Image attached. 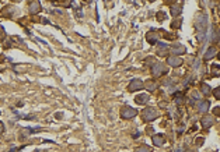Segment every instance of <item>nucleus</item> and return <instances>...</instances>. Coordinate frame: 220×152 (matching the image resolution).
Listing matches in <instances>:
<instances>
[{
  "mask_svg": "<svg viewBox=\"0 0 220 152\" xmlns=\"http://www.w3.org/2000/svg\"><path fill=\"white\" fill-rule=\"evenodd\" d=\"M213 95H215L216 99H220V87H217V88L213 89Z\"/></svg>",
  "mask_w": 220,
  "mask_h": 152,
  "instance_id": "23",
  "label": "nucleus"
},
{
  "mask_svg": "<svg viewBox=\"0 0 220 152\" xmlns=\"http://www.w3.org/2000/svg\"><path fill=\"white\" fill-rule=\"evenodd\" d=\"M196 27H198V39L202 42L205 39V35H206V31H208V16H202L198 18V21H196Z\"/></svg>",
  "mask_w": 220,
  "mask_h": 152,
  "instance_id": "1",
  "label": "nucleus"
},
{
  "mask_svg": "<svg viewBox=\"0 0 220 152\" xmlns=\"http://www.w3.org/2000/svg\"><path fill=\"white\" fill-rule=\"evenodd\" d=\"M157 116H158V113H157V110L154 109V108H147V109H145V112H143V119H145L146 121H153Z\"/></svg>",
  "mask_w": 220,
  "mask_h": 152,
  "instance_id": "4",
  "label": "nucleus"
},
{
  "mask_svg": "<svg viewBox=\"0 0 220 152\" xmlns=\"http://www.w3.org/2000/svg\"><path fill=\"white\" fill-rule=\"evenodd\" d=\"M149 1H154V0H149Z\"/></svg>",
  "mask_w": 220,
  "mask_h": 152,
  "instance_id": "34",
  "label": "nucleus"
},
{
  "mask_svg": "<svg viewBox=\"0 0 220 152\" xmlns=\"http://www.w3.org/2000/svg\"><path fill=\"white\" fill-rule=\"evenodd\" d=\"M185 50H187L185 46H184V45H179V43H175V45L171 47V53H172V54H184Z\"/></svg>",
  "mask_w": 220,
  "mask_h": 152,
  "instance_id": "11",
  "label": "nucleus"
},
{
  "mask_svg": "<svg viewBox=\"0 0 220 152\" xmlns=\"http://www.w3.org/2000/svg\"><path fill=\"white\" fill-rule=\"evenodd\" d=\"M135 152H151V148L147 147V145H142V147L136 148V149H135Z\"/></svg>",
  "mask_w": 220,
  "mask_h": 152,
  "instance_id": "21",
  "label": "nucleus"
},
{
  "mask_svg": "<svg viewBox=\"0 0 220 152\" xmlns=\"http://www.w3.org/2000/svg\"><path fill=\"white\" fill-rule=\"evenodd\" d=\"M175 152H181V149H179V148H178V149H175Z\"/></svg>",
  "mask_w": 220,
  "mask_h": 152,
  "instance_id": "32",
  "label": "nucleus"
},
{
  "mask_svg": "<svg viewBox=\"0 0 220 152\" xmlns=\"http://www.w3.org/2000/svg\"><path fill=\"white\" fill-rule=\"evenodd\" d=\"M149 95H146V94H142V95H138L136 98H135V102L138 103V105H145V103H147L149 102Z\"/></svg>",
  "mask_w": 220,
  "mask_h": 152,
  "instance_id": "13",
  "label": "nucleus"
},
{
  "mask_svg": "<svg viewBox=\"0 0 220 152\" xmlns=\"http://www.w3.org/2000/svg\"><path fill=\"white\" fill-rule=\"evenodd\" d=\"M3 133H4V124L0 121V134H3Z\"/></svg>",
  "mask_w": 220,
  "mask_h": 152,
  "instance_id": "27",
  "label": "nucleus"
},
{
  "mask_svg": "<svg viewBox=\"0 0 220 152\" xmlns=\"http://www.w3.org/2000/svg\"><path fill=\"white\" fill-rule=\"evenodd\" d=\"M182 102H184V96H182V94H181V92H178V94L175 95V103H177V105H181Z\"/></svg>",
  "mask_w": 220,
  "mask_h": 152,
  "instance_id": "22",
  "label": "nucleus"
},
{
  "mask_svg": "<svg viewBox=\"0 0 220 152\" xmlns=\"http://www.w3.org/2000/svg\"><path fill=\"white\" fill-rule=\"evenodd\" d=\"M213 123H215V119L212 117V116H203L202 119H200V126L203 127V128H209V127L213 126Z\"/></svg>",
  "mask_w": 220,
  "mask_h": 152,
  "instance_id": "7",
  "label": "nucleus"
},
{
  "mask_svg": "<svg viewBox=\"0 0 220 152\" xmlns=\"http://www.w3.org/2000/svg\"><path fill=\"white\" fill-rule=\"evenodd\" d=\"M14 1H18V0H14Z\"/></svg>",
  "mask_w": 220,
  "mask_h": 152,
  "instance_id": "35",
  "label": "nucleus"
},
{
  "mask_svg": "<svg viewBox=\"0 0 220 152\" xmlns=\"http://www.w3.org/2000/svg\"><path fill=\"white\" fill-rule=\"evenodd\" d=\"M200 91H202V94H205V95H209L210 92H212L210 87L208 84H205V82H202V84H200Z\"/></svg>",
  "mask_w": 220,
  "mask_h": 152,
  "instance_id": "19",
  "label": "nucleus"
},
{
  "mask_svg": "<svg viewBox=\"0 0 220 152\" xmlns=\"http://www.w3.org/2000/svg\"><path fill=\"white\" fill-rule=\"evenodd\" d=\"M164 141H166L164 134H156V136H153V142H154V145H157V147H161L164 144Z\"/></svg>",
  "mask_w": 220,
  "mask_h": 152,
  "instance_id": "14",
  "label": "nucleus"
},
{
  "mask_svg": "<svg viewBox=\"0 0 220 152\" xmlns=\"http://www.w3.org/2000/svg\"><path fill=\"white\" fill-rule=\"evenodd\" d=\"M182 131H184V127L181 126L179 128H178V134H182Z\"/></svg>",
  "mask_w": 220,
  "mask_h": 152,
  "instance_id": "28",
  "label": "nucleus"
},
{
  "mask_svg": "<svg viewBox=\"0 0 220 152\" xmlns=\"http://www.w3.org/2000/svg\"><path fill=\"white\" fill-rule=\"evenodd\" d=\"M151 73L154 77H160V75L167 73V66H164L163 63H154L151 67Z\"/></svg>",
  "mask_w": 220,
  "mask_h": 152,
  "instance_id": "2",
  "label": "nucleus"
},
{
  "mask_svg": "<svg viewBox=\"0 0 220 152\" xmlns=\"http://www.w3.org/2000/svg\"><path fill=\"white\" fill-rule=\"evenodd\" d=\"M217 57H219V59H220V53H219V54H217Z\"/></svg>",
  "mask_w": 220,
  "mask_h": 152,
  "instance_id": "33",
  "label": "nucleus"
},
{
  "mask_svg": "<svg viewBox=\"0 0 220 152\" xmlns=\"http://www.w3.org/2000/svg\"><path fill=\"white\" fill-rule=\"evenodd\" d=\"M213 115L217 116V117H220V106H217V108L213 109Z\"/></svg>",
  "mask_w": 220,
  "mask_h": 152,
  "instance_id": "24",
  "label": "nucleus"
},
{
  "mask_svg": "<svg viewBox=\"0 0 220 152\" xmlns=\"http://www.w3.org/2000/svg\"><path fill=\"white\" fill-rule=\"evenodd\" d=\"M145 88L147 89V91L153 92V91H156L157 85H156V82H154L153 80H149V81H146V82H145Z\"/></svg>",
  "mask_w": 220,
  "mask_h": 152,
  "instance_id": "18",
  "label": "nucleus"
},
{
  "mask_svg": "<svg viewBox=\"0 0 220 152\" xmlns=\"http://www.w3.org/2000/svg\"><path fill=\"white\" fill-rule=\"evenodd\" d=\"M160 106H161V108H164V106H167V103H166V102H161Z\"/></svg>",
  "mask_w": 220,
  "mask_h": 152,
  "instance_id": "30",
  "label": "nucleus"
},
{
  "mask_svg": "<svg viewBox=\"0 0 220 152\" xmlns=\"http://www.w3.org/2000/svg\"><path fill=\"white\" fill-rule=\"evenodd\" d=\"M136 115H138V110L133 109V108H130V106H125V108H122V110H121V117H122V119H132V117H135Z\"/></svg>",
  "mask_w": 220,
  "mask_h": 152,
  "instance_id": "3",
  "label": "nucleus"
},
{
  "mask_svg": "<svg viewBox=\"0 0 220 152\" xmlns=\"http://www.w3.org/2000/svg\"><path fill=\"white\" fill-rule=\"evenodd\" d=\"M174 1H175V0H166V3H168V4H172Z\"/></svg>",
  "mask_w": 220,
  "mask_h": 152,
  "instance_id": "29",
  "label": "nucleus"
},
{
  "mask_svg": "<svg viewBox=\"0 0 220 152\" xmlns=\"http://www.w3.org/2000/svg\"><path fill=\"white\" fill-rule=\"evenodd\" d=\"M210 74H212V77H220V66L219 64H212V66H210Z\"/></svg>",
  "mask_w": 220,
  "mask_h": 152,
  "instance_id": "15",
  "label": "nucleus"
},
{
  "mask_svg": "<svg viewBox=\"0 0 220 152\" xmlns=\"http://www.w3.org/2000/svg\"><path fill=\"white\" fill-rule=\"evenodd\" d=\"M203 142H205L203 138H196V144H198V145H202Z\"/></svg>",
  "mask_w": 220,
  "mask_h": 152,
  "instance_id": "26",
  "label": "nucleus"
},
{
  "mask_svg": "<svg viewBox=\"0 0 220 152\" xmlns=\"http://www.w3.org/2000/svg\"><path fill=\"white\" fill-rule=\"evenodd\" d=\"M187 152H196V151H193V149H188Z\"/></svg>",
  "mask_w": 220,
  "mask_h": 152,
  "instance_id": "31",
  "label": "nucleus"
},
{
  "mask_svg": "<svg viewBox=\"0 0 220 152\" xmlns=\"http://www.w3.org/2000/svg\"><path fill=\"white\" fill-rule=\"evenodd\" d=\"M209 106H210V102L209 100H202V102H199V112H208L209 110Z\"/></svg>",
  "mask_w": 220,
  "mask_h": 152,
  "instance_id": "16",
  "label": "nucleus"
},
{
  "mask_svg": "<svg viewBox=\"0 0 220 152\" xmlns=\"http://www.w3.org/2000/svg\"><path fill=\"white\" fill-rule=\"evenodd\" d=\"M146 39H147V42H149V43L156 45L157 39H158V35H157L154 31H149V32H147V35H146Z\"/></svg>",
  "mask_w": 220,
  "mask_h": 152,
  "instance_id": "12",
  "label": "nucleus"
},
{
  "mask_svg": "<svg viewBox=\"0 0 220 152\" xmlns=\"http://www.w3.org/2000/svg\"><path fill=\"white\" fill-rule=\"evenodd\" d=\"M167 63H168V66H171V67H179V66H182L184 60L181 57H178V56H170V57L167 59Z\"/></svg>",
  "mask_w": 220,
  "mask_h": 152,
  "instance_id": "5",
  "label": "nucleus"
},
{
  "mask_svg": "<svg viewBox=\"0 0 220 152\" xmlns=\"http://www.w3.org/2000/svg\"><path fill=\"white\" fill-rule=\"evenodd\" d=\"M41 11V3H39V0H32L31 3H30V13L31 14H38Z\"/></svg>",
  "mask_w": 220,
  "mask_h": 152,
  "instance_id": "8",
  "label": "nucleus"
},
{
  "mask_svg": "<svg viewBox=\"0 0 220 152\" xmlns=\"http://www.w3.org/2000/svg\"><path fill=\"white\" fill-rule=\"evenodd\" d=\"M219 37H220V34H219V31H217V28H216L215 25H212V28H210V37H209L210 42L212 43L217 42V41H219Z\"/></svg>",
  "mask_w": 220,
  "mask_h": 152,
  "instance_id": "10",
  "label": "nucleus"
},
{
  "mask_svg": "<svg viewBox=\"0 0 220 152\" xmlns=\"http://www.w3.org/2000/svg\"><path fill=\"white\" fill-rule=\"evenodd\" d=\"M145 87V84H143V81L142 80H133L130 84H129V91L130 92H133V91H139V89H142Z\"/></svg>",
  "mask_w": 220,
  "mask_h": 152,
  "instance_id": "6",
  "label": "nucleus"
},
{
  "mask_svg": "<svg viewBox=\"0 0 220 152\" xmlns=\"http://www.w3.org/2000/svg\"><path fill=\"white\" fill-rule=\"evenodd\" d=\"M215 56H216V49H215V47H209V49L206 50V53H205L203 59H205V60H210V59L215 57Z\"/></svg>",
  "mask_w": 220,
  "mask_h": 152,
  "instance_id": "17",
  "label": "nucleus"
},
{
  "mask_svg": "<svg viewBox=\"0 0 220 152\" xmlns=\"http://www.w3.org/2000/svg\"><path fill=\"white\" fill-rule=\"evenodd\" d=\"M167 53H168V43H157V54L167 56Z\"/></svg>",
  "mask_w": 220,
  "mask_h": 152,
  "instance_id": "9",
  "label": "nucleus"
},
{
  "mask_svg": "<svg viewBox=\"0 0 220 152\" xmlns=\"http://www.w3.org/2000/svg\"><path fill=\"white\" fill-rule=\"evenodd\" d=\"M164 17H166V14H164V13H158V14H157V18H158L160 21H163V18H164Z\"/></svg>",
  "mask_w": 220,
  "mask_h": 152,
  "instance_id": "25",
  "label": "nucleus"
},
{
  "mask_svg": "<svg viewBox=\"0 0 220 152\" xmlns=\"http://www.w3.org/2000/svg\"><path fill=\"white\" fill-rule=\"evenodd\" d=\"M171 14L174 17H177V16H179V14H181V6H172L171 7Z\"/></svg>",
  "mask_w": 220,
  "mask_h": 152,
  "instance_id": "20",
  "label": "nucleus"
}]
</instances>
